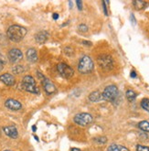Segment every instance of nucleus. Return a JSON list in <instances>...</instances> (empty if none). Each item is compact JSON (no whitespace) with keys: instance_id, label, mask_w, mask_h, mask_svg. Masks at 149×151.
<instances>
[{"instance_id":"nucleus-27","label":"nucleus","mask_w":149,"mask_h":151,"mask_svg":"<svg viewBox=\"0 0 149 151\" xmlns=\"http://www.w3.org/2000/svg\"><path fill=\"white\" fill-rule=\"evenodd\" d=\"M105 2H102V6H103V10H104V14L105 16H108V12H107V8H106V6H105Z\"/></svg>"},{"instance_id":"nucleus-32","label":"nucleus","mask_w":149,"mask_h":151,"mask_svg":"<svg viewBox=\"0 0 149 151\" xmlns=\"http://www.w3.org/2000/svg\"><path fill=\"white\" fill-rule=\"evenodd\" d=\"M72 151H82V150L79 148H72Z\"/></svg>"},{"instance_id":"nucleus-21","label":"nucleus","mask_w":149,"mask_h":151,"mask_svg":"<svg viewBox=\"0 0 149 151\" xmlns=\"http://www.w3.org/2000/svg\"><path fill=\"white\" fill-rule=\"evenodd\" d=\"M94 141L97 142V143H99V144H105V143H106L107 139H106V137H96V138H94Z\"/></svg>"},{"instance_id":"nucleus-31","label":"nucleus","mask_w":149,"mask_h":151,"mask_svg":"<svg viewBox=\"0 0 149 151\" xmlns=\"http://www.w3.org/2000/svg\"><path fill=\"white\" fill-rule=\"evenodd\" d=\"M53 19H59V15L58 14H53Z\"/></svg>"},{"instance_id":"nucleus-15","label":"nucleus","mask_w":149,"mask_h":151,"mask_svg":"<svg viewBox=\"0 0 149 151\" xmlns=\"http://www.w3.org/2000/svg\"><path fill=\"white\" fill-rule=\"evenodd\" d=\"M89 100L92 103H97V102H100L102 100H103L102 98V94L101 92L99 91H94L92 93H90L89 95Z\"/></svg>"},{"instance_id":"nucleus-11","label":"nucleus","mask_w":149,"mask_h":151,"mask_svg":"<svg viewBox=\"0 0 149 151\" xmlns=\"http://www.w3.org/2000/svg\"><path fill=\"white\" fill-rule=\"evenodd\" d=\"M0 81L3 83H5L7 86H12L15 84V78L12 74L10 73H4L2 75H0Z\"/></svg>"},{"instance_id":"nucleus-12","label":"nucleus","mask_w":149,"mask_h":151,"mask_svg":"<svg viewBox=\"0 0 149 151\" xmlns=\"http://www.w3.org/2000/svg\"><path fill=\"white\" fill-rule=\"evenodd\" d=\"M5 134L9 137L11 138H16L19 136V133H17V129L15 126H10V127H5L3 128Z\"/></svg>"},{"instance_id":"nucleus-7","label":"nucleus","mask_w":149,"mask_h":151,"mask_svg":"<svg viewBox=\"0 0 149 151\" xmlns=\"http://www.w3.org/2000/svg\"><path fill=\"white\" fill-rule=\"evenodd\" d=\"M38 76L39 78L41 80V83H42V86L44 88L45 92L48 93V94H52L56 92V87L55 85L50 82V80L46 78L44 75L42 73H40L39 72H38Z\"/></svg>"},{"instance_id":"nucleus-17","label":"nucleus","mask_w":149,"mask_h":151,"mask_svg":"<svg viewBox=\"0 0 149 151\" xmlns=\"http://www.w3.org/2000/svg\"><path fill=\"white\" fill-rule=\"evenodd\" d=\"M138 127L144 132L149 133V122L147 121H141L138 124Z\"/></svg>"},{"instance_id":"nucleus-1","label":"nucleus","mask_w":149,"mask_h":151,"mask_svg":"<svg viewBox=\"0 0 149 151\" xmlns=\"http://www.w3.org/2000/svg\"><path fill=\"white\" fill-rule=\"evenodd\" d=\"M27 29L24 27L19 26V25H13L9 27L6 31V35L8 39L14 42H19L21 41L24 37L27 35Z\"/></svg>"},{"instance_id":"nucleus-5","label":"nucleus","mask_w":149,"mask_h":151,"mask_svg":"<svg viewBox=\"0 0 149 151\" xmlns=\"http://www.w3.org/2000/svg\"><path fill=\"white\" fill-rule=\"evenodd\" d=\"M92 116L88 113H80L74 116V122L81 127H86L92 122Z\"/></svg>"},{"instance_id":"nucleus-9","label":"nucleus","mask_w":149,"mask_h":151,"mask_svg":"<svg viewBox=\"0 0 149 151\" xmlns=\"http://www.w3.org/2000/svg\"><path fill=\"white\" fill-rule=\"evenodd\" d=\"M23 58V53L19 49H12L8 52V59L13 63H19Z\"/></svg>"},{"instance_id":"nucleus-30","label":"nucleus","mask_w":149,"mask_h":151,"mask_svg":"<svg viewBox=\"0 0 149 151\" xmlns=\"http://www.w3.org/2000/svg\"><path fill=\"white\" fill-rule=\"evenodd\" d=\"M131 77H133V78H135L136 77V73L134 72V70H133L132 73H131Z\"/></svg>"},{"instance_id":"nucleus-29","label":"nucleus","mask_w":149,"mask_h":151,"mask_svg":"<svg viewBox=\"0 0 149 151\" xmlns=\"http://www.w3.org/2000/svg\"><path fill=\"white\" fill-rule=\"evenodd\" d=\"M130 19H131V20H132L133 21V24L135 25V23H136V20H135V17H134V15L132 14V15H131V17H130Z\"/></svg>"},{"instance_id":"nucleus-13","label":"nucleus","mask_w":149,"mask_h":151,"mask_svg":"<svg viewBox=\"0 0 149 151\" xmlns=\"http://www.w3.org/2000/svg\"><path fill=\"white\" fill-rule=\"evenodd\" d=\"M49 33L45 30H42V31H39L36 36H35V40L36 41L39 43V44H43L47 41V40L49 39Z\"/></svg>"},{"instance_id":"nucleus-28","label":"nucleus","mask_w":149,"mask_h":151,"mask_svg":"<svg viewBox=\"0 0 149 151\" xmlns=\"http://www.w3.org/2000/svg\"><path fill=\"white\" fill-rule=\"evenodd\" d=\"M119 148H120V151H129V149L124 146H119Z\"/></svg>"},{"instance_id":"nucleus-16","label":"nucleus","mask_w":149,"mask_h":151,"mask_svg":"<svg viewBox=\"0 0 149 151\" xmlns=\"http://www.w3.org/2000/svg\"><path fill=\"white\" fill-rule=\"evenodd\" d=\"M133 5L135 9L140 10V9H144V8L147 6V3L145 1H141V0H135V1L133 2Z\"/></svg>"},{"instance_id":"nucleus-8","label":"nucleus","mask_w":149,"mask_h":151,"mask_svg":"<svg viewBox=\"0 0 149 151\" xmlns=\"http://www.w3.org/2000/svg\"><path fill=\"white\" fill-rule=\"evenodd\" d=\"M57 70H58V73H59V75L61 77L66 78V79L72 77L73 74H74V70L71 66H69L68 64H66V63L58 64Z\"/></svg>"},{"instance_id":"nucleus-34","label":"nucleus","mask_w":149,"mask_h":151,"mask_svg":"<svg viewBox=\"0 0 149 151\" xmlns=\"http://www.w3.org/2000/svg\"><path fill=\"white\" fill-rule=\"evenodd\" d=\"M5 151H11V150H5Z\"/></svg>"},{"instance_id":"nucleus-26","label":"nucleus","mask_w":149,"mask_h":151,"mask_svg":"<svg viewBox=\"0 0 149 151\" xmlns=\"http://www.w3.org/2000/svg\"><path fill=\"white\" fill-rule=\"evenodd\" d=\"M76 4H77V6L79 8V10H82V2L80 1V0H78V1L76 2Z\"/></svg>"},{"instance_id":"nucleus-33","label":"nucleus","mask_w":149,"mask_h":151,"mask_svg":"<svg viewBox=\"0 0 149 151\" xmlns=\"http://www.w3.org/2000/svg\"><path fill=\"white\" fill-rule=\"evenodd\" d=\"M32 129H33V131H36V127H33Z\"/></svg>"},{"instance_id":"nucleus-2","label":"nucleus","mask_w":149,"mask_h":151,"mask_svg":"<svg viewBox=\"0 0 149 151\" xmlns=\"http://www.w3.org/2000/svg\"><path fill=\"white\" fill-rule=\"evenodd\" d=\"M93 61L89 56H83L78 64V70L82 74L90 73L93 70Z\"/></svg>"},{"instance_id":"nucleus-19","label":"nucleus","mask_w":149,"mask_h":151,"mask_svg":"<svg viewBox=\"0 0 149 151\" xmlns=\"http://www.w3.org/2000/svg\"><path fill=\"white\" fill-rule=\"evenodd\" d=\"M141 106H142V108L147 112H149V99L148 98H145L142 100L141 102Z\"/></svg>"},{"instance_id":"nucleus-18","label":"nucleus","mask_w":149,"mask_h":151,"mask_svg":"<svg viewBox=\"0 0 149 151\" xmlns=\"http://www.w3.org/2000/svg\"><path fill=\"white\" fill-rule=\"evenodd\" d=\"M125 95H126V98L128 99L129 102H134L136 98V93L132 90H128L126 92Z\"/></svg>"},{"instance_id":"nucleus-4","label":"nucleus","mask_w":149,"mask_h":151,"mask_svg":"<svg viewBox=\"0 0 149 151\" xmlns=\"http://www.w3.org/2000/svg\"><path fill=\"white\" fill-rule=\"evenodd\" d=\"M102 94L103 100L113 102V101H115L116 98L118 97L119 92H118V89L115 85H109L104 89Z\"/></svg>"},{"instance_id":"nucleus-25","label":"nucleus","mask_w":149,"mask_h":151,"mask_svg":"<svg viewBox=\"0 0 149 151\" xmlns=\"http://www.w3.org/2000/svg\"><path fill=\"white\" fill-rule=\"evenodd\" d=\"M5 63H6V59H5V57L3 55L0 54V72L2 70L3 66H4Z\"/></svg>"},{"instance_id":"nucleus-20","label":"nucleus","mask_w":149,"mask_h":151,"mask_svg":"<svg viewBox=\"0 0 149 151\" xmlns=\"http://www.w3.org/2000/svg\"><path fill=\"white\" fill-rule=\"evenodd\" d=\"M12 70H13V73L16 74H20L24 72V68L21 65H16L12 69Z\"/></svg>"},{"instance_id":"nucleus-23","label":"nucleus","mask_w":149,"mask_h":151,"mask_svg":"<svg viewBox=\"0 0 149 151\" xmlns=\"http://www.w3.org/2000/svg\"><path fill=\"white\" fill-rule=\"evenodd\" d=\"M78 29H79V31L83 32V33L88 31V27H87L86 25H84V24H81L80 26L78 27Z\"/></svg>"},{"instance_id":"nucleus-14","label":"nucleus","mask_w":149,"mask_h":151,"mask_svg":"<svg viewBox=\"0 0 149 151\" xmlns=\"http://www.w3.org/2000/svg\"><path fill=\"white\" fill-rule=\"evenodd\" d=\"M27 59L29 61L30 63H36L38 60V54H37V51L35 49H29L27 51Z\"/></svg>"},{"instance_id":"nucleus-3","label":"nucleus","mask_w":149,"mask_h":151,"mask_svg":"<svg viewBox=\"0 0 149 151\" xmlns=\"http://www.w3.org/2000/svg\"><path fill=\"white\" fill-rule=\"evenodd\" d=\"M22 88L25 91L32 93H39V89L36 85V82L32 76L27 75L25 76L22 80V83H21Z\"/></svg>"},{"instance_id":"nucleus-6","label":"nucleus","mask_w":149,"mask_h":151,"mask_svg":"<svg viewBox=\"0 0 149 151\" xmlns=\"http://www.w3.org/2000/svg\"><path fill=\"white\" fill-rule=\"evenodd\" d=\"M97 61L99 66L105 70H110L113 68V60L112 57L109 55L106 54L100 55L97 59Z\"/></svg>"},{"instance_id":"nucleus-10","label":"nucleus","mask_w":149,"mask_h":151,"mask_svg":"<svg viewBox=\"0 0 149 151\" xmlns=\"http://www.w3.org/2000/svg\"><path fill=\"white\" fill-rule=\"evenodd\" d=\"M5 105H6V108L10 109L12 111H19L22 107L21 104L15 99H7L5 103Z\"/></svg>"},{"instance_id":"nucleus-22","label":"nucleus","mask_w":149,"mask_h":151,"mask_svg":"<svg viewBox=\"0 0 149 151\" xmlns=\"http://www.w3.org/2000/svg\"><path fill=\"white\" fill-rule=\"evenodd\" d=\"M108 151H120L119 146L116 144H112L109 147H108Z\"/></svg>"},{"instance_id":"nucleus-24","label":"nucleus","mask_w":149,"mask_h":151,"mask_svg":"<svg viewBox=\"0 0 149 151\" xmlns=\"http://www.w3.org/2000/svg\"><path fill=\"white\" fill-rule=\"evenodd\" d=\"M136 151H149V147L145 146H142V145H137Z\"/></svg>"}]
</instances>
